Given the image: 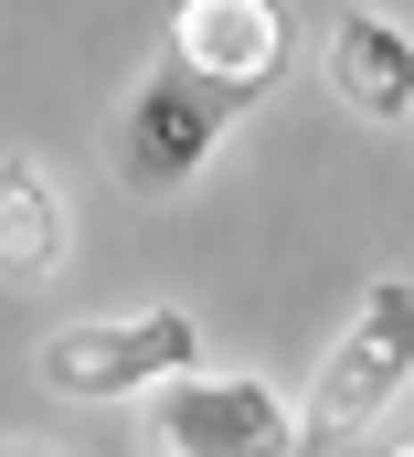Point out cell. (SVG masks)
I'll return each instance as SVG.
<instances>
[{"instance_id":"6da1fadb","label":"cell","mask_w":414,"mask_h":457,"mask_svg":"<svg viewBox=\"0 0 414 457\" xmlns=\"http://www.w3.org/2000/svg\"><path fill=\"white\" fill-rule=\"evenodd\" d=\"M404 383H414V287L404 277H372L361 320L329 341L309 404H298V457H329L340 436H372L404 404Z\"/></svg>"},{"instance_id":"7a4b0ae2","label":"cell","mask_w":414,"mask_h":457,"mask_svg":"<svg viewBox=\"0 0 414 457\" xmlns=\"http://www.w3.org/2000/svg\"><path fill=\"white\" fill-rule=\"evenodd\" d=\"M203 361V330L192 309H138V320H75L43 341V383L75 394V404H117V394H149L170 372Z\"/></svg>"},{"instance_id":"3957f363","label":"cell","mask_w":414,"mask_h":457,"mask_svg":"<svg viewBox=\"0 0 414 457\" xmlns=\"http://www.w3.org/2000/svg\"><path fill=\"white\" fill-rule=\"evenodd\" d=\"M149 436H160V457H298V415L277 404V383L192 361V372L160 383Z\"/></svg>"},{"instance_id":"277c9868","label":"cell","mask_w":414,"mask_h":457,"mask_svg":"<svg viewBox=\"0 0 414 457\" xmlns=\"http://www.w3.org/2000/svg\"><path fill=\"white\" fill-rule=\"evenodd\" d=\"M234 117H244V107H223L212 86H192V75L160 54V64H149V86L128 96V128H117V170H128V192H149V203H160V192H181L212 149L234 138Z\"/></svg>"},{"instance_id":"5b68a950","label":"cell","mask_w":414,"mask_h":457,"mask_svg":"<svg viewBox=\"0 0 414 457\" xmlns=\"http://www.w3.org/2000/svg\"><path fill=\"white\" fill-rule=\"evenodd\" d=\"M160 54H170L192 86H212L223 107H255V96L287 75V11H277V0H181Z\"/></svg>"},{"instance_id":"8992f818","label":"cell","mask_w":414,"mask_h":457,"mask_svg":"<svg viewBox=\"0 0 414 457\" xmlns=\"http://www.w3.org/2000/svg\"><path fill=\"white\" fill-rule=\"evenodd\" d=\"M329 96L361 128H404L414 117V43L393 11H340L329 21Z\"/></svg>"},{"instance_id":"52a82bcc","label":"cell","mask_w":414,"mask_h":457,"mask_svg":"<svg viewBox=\"0 0 414 457\" xmlns=\"http://www.w3.org/2000/svg\"><path fill=\"white\" fill-rule=\"evenodd\" d=\"M64 181H54V160H32V149H11L0 160V277L11 287H32V277H64Z\"/></svg>"},{"instance_id":"ba28073f","label":"cell","mask_w":414,"mask_h":457,"mask_svg":"<svg viewBox=\"0 0 414 457\" xmlns=\"http://www.w3.org/2000/svg\"><path fill=\"white\" fill-rule=\"evenodd\" d=\"M0 457H43V447H0Z\"/></svg>"},{"instance_id":"9c48e42d","label":"cell","mask_w":414,"mask_h":457,"mask_svg":"<svg viewBox=\"0 0 414 457\" xmlns=\"http://www.w3.org/2000/svg\"><path fill=\"white\" fill-rule=\"evenodd\" d=\"M393 457H404V447H393Z\"/></svg>"}]
</instances>
